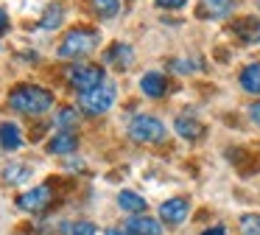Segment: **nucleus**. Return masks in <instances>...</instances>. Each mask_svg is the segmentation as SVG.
Segmentation results:
<instances>
[{"instance_id": "f257e3e1", "label": "nucleus", "mask_w": 260, "mask_h": 235, "mask_svg": "<svg viewBox=\"0 0 260 235\" xmlns=\"http://www.w3.org/2000/svg\"><path fill=\"white\" fill-rule=\"evenodd\" d=\"M9 106L23 115H42L53 106V93H48L45 87H37V84H20L9 95Z\"/></svg>"}, {"instance_id": "f03ea898", "label": "nucleus", "mask_w": 260, "mask_h": 235, "mask_svg": "<svg viewBox=\"0 0 260 235\" xmlns=\"http://www.w3.org/2000/svg\"><path fill=\"white\" fill-rule=\"evenodd\" d=\"M98 48V31L92 28H73L64 34L62 45H59V56L62 59H81V56L92 53Z\"/></svg>"}, {"instance_id": "7ed1b4c3", "label": "nucleus", "mask_w": 260, "mask_h": 235, "mask_svg": "<svg viewBox=\"0 0 260 235\" xmlns=\"http://www.w3.org/2000/svg\"><path fill=\"white\" fill-rule=\"evenodd\" d=\"M129 137L135 143H143V145H154L165 137V123L159 118H151V115H140L129 123Z\"/></svg>"}, {"instance_id": "20e7f679", "label": "nucleus", "mask_w": 260, "mask_h": 235, "mask_svg": "<svg viewBox=\"0 0 260 235\" xmlns=\"http://www.w3.org/2000/svg\"><path fill=\"white\" fill-rule=\"evenodd\" d=\"M70 87H76L79 93H90V90L104 84V67L101 65H70L68 70Z\"/></svg>"}, {"instance_id": "39448f33", "label": "nucleus", "mask_w": 260, "mask_h": 235, "mask_svg": "<svg viewBox=\"0 0 260 235\" xmlns=\"http://www.w3.org/2000/svg\"><path fill=\"white\" fill-rule=\"evenodd\" d=\"M112 104H115V84H109V81H104L101 87L90 90V93H81V98H79V106L87 115H104Z\"/></svg>"}, {"instance_id": "423d86ee", "label": "nucleus", "mask_w": 260, "mask_h": 235, "mask_svg": "<svg viewBox=\"0 0 260 235\" xmlns=\"http://www.w3.org/2000/svg\"><path fill=\"white\" fill-rule=\"evenodd\" d=\"M53 201V190L51 185H37V188H31L28 193H23L17 199V207L25 213H42L48 204Z\"/></svg>"}, {"instance_id": "0eeeda50", "label": "nucleus", "mask_w": 260, "mask_h": 235, "mask_svg": "<svg viewBox=\"0 0 260 235\" xmlns=\"http://www.w3.org/2000/svg\"><path fill=\"white\" fill-rule=\"evenodd\" d=\"M187 213H190V204H187V199H182V196L168 199L162 207H159V218H162L165 224H171V227H179V224L187 218Z\"/></svg>"}, {"instance_id": "6e6552de", "label": "nucleus", "mask_w": 260, "mask_h": 235, "mask_svg": "<svg viewBox=\"0 0 260 235\" xmlns=\"http://www.w3.org/2000/svg\"><path fill=\"white\" fill-rule=\"evenodd\" d=\"M232 34L243 45H257L260 42V20L257 17H241L238 22H232Z\"/></svg>"}, {"instance_id": "1a4fd4ad", "label": "nucleus", "mask_w": 260, "mask_h": 235, "mask_svg": "<svg viewBox=\"0 0 260 235\" xmlns=\"http://www.w3.org/2000/svg\"><path fill=\"white\" fill-rule=\"evenodd\" d=\"M123 229L129 235H162V224L151 216H132Z\"/></svg>"}, {"instance_id": "9d476101", "label": "nucleus", "mask_w": 260, "mask_h": 235, "mask_svg": "<svg viewBox=\"0 0 260 235\" xmlns=\"http://www.w3.org/2000/svg\"><path fill=\"white\" fill-rule=\"evenodd\" d=\"M132 59H135V50H132V45H126V42H115L112 48L104 53V62L112 65V67H118V70L132 67Z\"/></svg>"}, {"instance_id": "9b49d317", "label": "nucleus", "mask_w": 260, "mask_h": 235, "mask_svg": "<svg viewBox=\"0 0 260 235\" xmlns=\"http://www.w3.org/2000/svg\"><path fill=\"white\" fill-rule=\"evenodd\" d=\"M76 149H79V137H76L73 132H59V134H53V140L48 143V151H51V154H59V157L76 154Z\"/></svg>"}, {"instance_id": "f8f14e48", "label": "nucleus", "mask_w": 260, "mask_h": 235, "mask_svg": "<svg viewBox=\"0 0 260 235\" xmlns=\"http://www.w3.org/2000/svg\"><path fill=\"white\" fill-rule=\"evenodd\" d=\"M230 0H199L196 6V17L199 20H218L230 11Z\"/></svg>"}, {"instance_id": "ddd939ff", "label": "nucleus", "mask_w": 260, "mask_h": 235, "mask_svg": "<svg viewBox=\"0 0 260 235\" xmlns=\"http://www.w3.org/2000/svg\"><path fill=\"white\" fill-rule=\"evenodd\" d=\"M140 87L148 98H162V95L168 93V78H165L162 73H146V76L140 78Z\"/></svg>"}, {"instance_id": "4468645a", "label": "nucleus", "mask_w": 260, "mask_h": 235, "mask_svg": "<svg viewBox=\"0 0 260 235\" xmlns=\"http://www.w3.org/2000/svg\"><path fill=\"white\" fill-rule=\"evenodd\" d=\"M118 204H120V210L132 213V216H143L146 213V199L140 193H135V190H120Z\"/></svg>"}, {"instance_id": "2eb2a0df", "label": "nucleus", "mask_w": 260, "mask_h": 235, "mask_svg": "<svg viewBox=\"0 0 260 235\" xmlns=\"http://www.w3.org/2000/svg\"><path fill=\"white\" fill-rule=\"evenodd\" d=\"M241 87L246 90V93L260 95V62H252V65L243 67V73H241Z\"/></svg>"}, {"instance_id": "dca6fc26", "label": "nucleus", "mask_w": 260, "mask_h": 235, "mask_svg": "<svg viewBox=\"0 0 260 235\" xmlns=\"http://www.w3.org/2000/svg\"><path fill=\"white\" fill-rule=\"evenodd\" d=\"M0 145L6 151H17L23 145V137H20V129L14 123H0Z\"/></svg>"}, {"instance_id": "f3484780", "label": "nucleus", "mask_w": 260, "mask_h": 235, "mask_svg": "<svg viewBox=\"0 0 260 235\" xmlns=\"http://www.w3.org/2000/svg\"><path fill=\"white\" fill-rule=\"evenodd\" d=\"M176 132H179L182 137H187V140H196L204 129H202V123H199L193 115H179L176 118Z\"/></svg>"}, {"instance_id": "a211bd4d", "label": "nucleus", "mask_w": 260, "mask_h": 235, "mask_svg": "<svg viewBox=\"0 0 260 235\" xmlns=\"http://www.w3.org/2000/svg\"><path fill=\"white\" fill-rule=\"evenodd\" d=\"M62 14H64L62 6H59V3H51V6L45 9V14H42V28H48V31H51V28H59Z\"/></svg>"}, {"instance_id": "6ab92c4d", "label": "nucleus", "mask_w": 260, "mask_h": 235, "mask_svg": "<svg viewBox=\"0 0 260 235\" xmlns=\"http://www.w3.org/2000/svg\"><path fill=\"white\" fill-rule=\"evenodd\" d=\"M3 177H6L9 185H20V182H25V179L31 177V168L28 165H6Z\"/></svg>"}, {"instance_id": "aec40b11", "label": "nucleus", "mask_w": 260, "mask_h": 235, "mask_svg": "<svg viewBox=\"0 0 260 235\" xmlns=\"http://www.w3.org/2000/svg\"><path fill=\"white\" fill-rule=\"evenodd\" d=\"M56 123L62 126V132H70V129L79 123V112H76L73 106H62V109L56 112Z\"/></svg>"}, {"instance_id": "412c9836", "label": "nucleus", "mask_w": 260, "mask_h": 235, "mask_svg": "<svg viewBox=\"0 0 260 235\" xmlns=\"http://www.w3.org/2000/svg\"><path fill=\"white\" fill-rule=\"evenodd\" d=\"M92 9L98 17H115L120 11V0H92Z\"/></svg>"}, {"instance_id": "4be33fe9", "label": "nucleus", "mask_w": 260, "mask_h": 235, "mask_svg": "<svg viewBox=\"0 0 260 235\" xmlns=\"http://www.w3.org/2000/svg\"><path fill=\"white\" fill-rule=\"evenodd\" d=\"M241 232L243 235H260V216H243L241 218Z\"/></svg>"}, {"instance_id": "5701e85b", "label": "nucleus", "mask_w": 260, "mask_h": 235, "mask_svg": "<svg viewBox=\"0 0 260 235\" xmlns=\"http://www.w3.org/2000/svg\"><path fill=\"white\" fill-rule=\"evenodd\" d=\"M70 235H95V224L92 221H76L70 227Z\"/></svg>"}, {"instance_id": "b1692460", "label": "nucleus", "mask_w": 260, "mask_h": 235, "mask_svg": "<svg viewBox=\"0 0 260 235\" xmlns=\"http://www.w3.org/2000/svg\"><path fill=\"white\" fill-rule=\"evenodd\" d=\"M187 0H157V6H162V9H182Z\"/></svg>"}, {"instance_id": "393cba45", "label": "nucleus", "mask_w": 260, "mask_h": 235, "mask_svg": "<svg viewBox=\"0 0 260 235\" xmlns=\"http://www.w3.org/2000/svg\"><path fill=\"white\" fill-rule=\"evenodd\" d=\"M249 118H252L254 123H260V104H252V106H249Z\"/></svg>"}, {"instance_id": "a878e982", "label": "nucleus", "mask_w": 260, "mask_h": 235, "mask_svg": "<svg viewBox=\"0 0 260 235\" xmlns=\"http://www.w3.org/2000/svg\"><path fill=\"white\" fill-rule=\"evenodd\" d=\"M202 235H226V229H224V227H221V224H218V227H210V229H204Z\"/></svg>"}, {"instance_id": "bb28decb", "label": "nucleus", "mask_w": 260, "mask_h": 235, "mask_svg": "<svg viewBox=\"0 0 260 235\" xmlns=\"http://www.w3.org/2000/svg\"><path fill=\"white\" fill-rule=\"evenodd\" d=\"M6 28H9V17H6V11L0 9V34L6 31Z\"/></svg>"}, {"instance_id": "cd10ccee", "label": "nucleus", "mask_w": 260, "mask_h": 235, "mask_svg": "<svg viewBox=\"0 0 260 235\" xmlns=\"http://www.w3.org/2000/svg\"><path fill=\"white\" fill-rule=\"evenodd\" d=\"M107 235H129L126 229H107Z\"/></svg>"}]
</instances>
